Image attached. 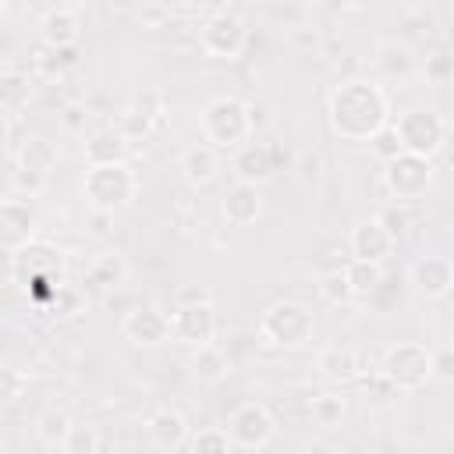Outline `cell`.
<instances>
[{"instance_id": "obj_46", "label": "cell", "mask_w": 454, "mask_h": 454, "mask_svg": "<svg viewBox=\"0 0 454 454\" xmlns=\"http://www.w3.org/2000/svg\"><path fill=\"white\" fill-rule=\"evenodd\" d=\"M110 220H114V213H99V209H92V234H106V231H110L106 223H110Z\"/></svg>"}, {"instance_id": "obj_36", "label": "cell", "mask_w": 454, "mask_h": 454, "mask_svg": "<svg viewBox=\"0 0 454 454\" xmlns=\"http://www.w3.org/2000/svg\"><path fill=\"white\" fill-rule=\"evenodd\" d=\"M114 128L124 135V142H138V138H145L156 124H153V117H145L142 110L128 106V110H121V117H117V124H114Z\"/></svg>"}, {"instance_id": "obj_33", "label": "cell", "mask_w": 454, "mask_h": 454, "mask_svg": "<svg viewBox=\"0 0 454 454\" xmlns=\"http://www.w3.org/2000/svg\"><path fill=\"white\" fill-rule=\"evenodd\" d=\"M184 447H192L195 454H227V450H234V443H231L223 426H206L199 433H188Z\"/></svg>"}, {"instance_id": "obj_50", "label": "cell", "mask_w": 454, "mask_h": 454, "mask_svg": "<svg viewBox=\"0 0 454 454\" xmlns=\"http://www.w3.org/2000/svg\"><path fill=\"white\" fill-rule=\"evenodd\" d=\"M0 450H4V436H0Z\"/></svg>"}, {"instance_id": "obj_6", "label": "cell", "mask_w": 454, "mask_h": 454, "mask_svg": "<svg viewBox=\"0 0 454 454\" xmlns=\"http://www.w3.org/2000/svg\"><path fill=\"white\" fill-rule=\"evenodd\" d=\"M397 394H415L433 380V348L422 340H394L380 355L376 369Z\"/></svg>"}, {"instance_id": "obj_41", "label": "cell", "mask_w": 454, "mask_h": 454, "mask_svg": "<svg viewBox=\"0 0 454 454\" xmlns=\"http://www.w3.org/2000/svg\"><path fill=\"white\" fill-rule=\"evenodd\" d=\"M138 18H142V25H149V28H163V25H167V18H170V11H167L160 0H142Z\"/></svg>"}, {"instance_id": "obj_28", "label": "cell", "mask_w": 454, "mask_h": 454, "mask_svg": "<svg viewBox=\"0 0 454 454\" xmlns=\"http://www.w3.org/2000/svg\"><path fill=\"white\" fill-rule=\"evenodd\" d=\"M348 273V284H351V294L355 298H372L383 284V266L380 262H365V259H351L344 266Z\"/></svg>"}, {"instance_id": "obj_40", "label": "cell", "mask_w": 454, "mask_h": 454, "mask_svg": "<svg viewBox=\"0 0 454 454\" xmlns=\"http://www.w3.org/2000/svg\"><path fill=\"white\" fill-rule=\"evenodd\" d=\"M394 238H401L404 231H408V223H411V216H408V202H390L387 209H380V216H376Z\"/></svg>"}, {"instance_id": "obj_24", "label": "cell", "mask_w": 454, "mask_h": 454, "mask_svg": "<svg viewBox=\"0 0 454 454\" xmlns=\"http://www.w3.org/2000/svg\"><path fill=\"white\" fill-rule=\"evenodd\" d=\"M32 74L28 71H18V67H7L0 71V110L7 114H21L28 103H32Z\"/></svg>"}, {"instance_id": "obj_31", "label": "cell", "mask_w": 454, "mask_h": 454, "mask_svg": "<svg viewBox=\"0 0 454 454\" xmlns=\"http://www.w3.org/2000/svg\"><path fill=\"white\" fill-rule=\"evenodd\" d=\"M316 365H319V372L326 380H351L358 372V358H355L351 348H326Z\"/></svg>"}, {"instance_id": "obj_18", "label": "cell", "mask_w": 454, "mask_h": 454, "mask_svg": "<svg viewBox=\"0 0 454 454\" xmlns=\"http://www.w3.org/2000/svg\"><path fill=\"white\" fill-rule=\"evenodd\" d=\"M220 216L231 223V227H252L259 216H262V192L255 184H231L220 199Z\"/></svg>"}, {"instance_id": "obj_39", "label": "cell", "mask_w": 454, "mask_h": 454, "mask_svg": "<svg viewBox=\"0 0 454 454\" xmlns=\"http://www.w3.org/2000/svg\"><path fill=\"white\" fill-rule=\"evenodd\" d=\"M25 387H28V380H25L21 369H14V365H0V404L18 401V397L25 394Z\"/></svg>"}, {"instance_id": "obj_23", "label": "cell", "mask_w": 454, "mask_h": 454, "mask_svg": "<svg viewBox=\"0 0 454 454\" xmlns=\"http://www.w3.org/2000/svg\"><path fill=\"white\" fill-rule=\"evenodd\" d=\"M192 376L199 383H206V387H216V383H223L231 376V358L213 340L199 344V348H192Z\"/></svg>"}, {"instance_id": "obj_26", "label": "cell", "mask_w": 454, "mask_h": 454, "mask_svg": "<svg viewBox=\"0 0 454 454\" xmlns=\"http://www.w3.org/2000/svg\"><path fill=\"white\" fill-rule=\"evenodd\" d=\"M376 67H380L387 78H408V74L415 71V57H411V50H408L404 43L383 39V43L376 46Z\"/></svg>"}, {"instance_id": "obj_35", "label": "cell", "mask_w": 454, "mask_h": 454, "mask_svg": "<svg viewBox=\"0 0 454 454\" xmlns=\"http://www.w3.org/2000/svg\"><path fill=\"white\" fill-rule=\"evenodd\" d=\"M99 447H103L99 433H96L92 426H74V422H71V429H67V436H64V443H60L64 454H96Z\"/></svg>"}, {"instance_id": "obj_2", "label": "cell", "mask_w": 454, "mask_h": 454, "mask_svg": "<svg viewBox=\"0 0 454 454\" xmlns=\"http://www.w3.org/2000/svg\"><path fill=\"white\" fill-rule=\"evenodd\" d=\"M64 280H67V255L53 241L32 238L18 252H11V284L21 294H28L35 309H43Z\"/></svg>"}, {"instance_id": "obj_47", "label": "cell", "mask_w": 454, "mask_h": 454, "mask_svg": "<svg viewBox=\"0 0 454 454\" xmlns=\"http://www.w3.org/2000/svg\"><path fill=\"white\" fill-rule=\"evenodd\" d=\"M195 4H199L206 14H220V11H231L234 0H195Z\"/></svg>"}, {"instance_id": "obj_21", "label": "cell", "mask_w": 454, "mask_h": 454, "mask_svg": "<svg viewBox=\"0 0 454 454\" xmlns=\"http://www.w3.org/2000/svg\"><path fill=\"white\" fill-rule=\"evenodd\" d=\"M128 273H131V266H128L124 252H117V248L96 252L89 259V266H85V280L96 291H117V287H124L128 284Z\"/></svg>"}, {"instance_id": "obj_42", "label": "cell", "mask_w": 454, "mask_h": 454, "mask_svg": "<svg viewBox=\"0 0 454 454\" xmlns=\"http://www.w3.org/2000/svg\"><path fill=\"white\" fill-rule=\"evenodd\" d=\"M135 110H142L145 117H153V124H160L163 121V96L160 92H142V96H135V103H131Z\"/></svg>"}, {"instance_id": "obj_25", "label": "cell", "mask_w": 454, "mask_h": 454, "mask_svg": "<svg viewBox=\"0 0 454 454\" xmlns=\"http://www.w3.org/2000/svg\"><path fill=\"white\" fill-rule=\"evenodd\" d=\"M32 429H35V440H39L46 450H60V443H64V436H67V429H71V415H67L64 408L50 404V408H43V411L35 415Z\"/></svg>"}, {"instance_id": "obj_17", "label": "cell", "mask_w": 454, "mask_h": 454, "mask_svg": "<svg viewBox=\"0 0 454 454\" xmlns=\"http://www.w3.org/2000/svg\"><path fill=\"white\" fill-rule=\"evenodd\" d=\"M231 170H234V177L238 181H245V184H255V188H262L270 177H273V153H270V145L266 142H245V145H238L234 149V160H231Z\"/></svg>"}, {"instance_id": "obj_49", "label": "cell", "mask_w": 454, "mask_h": 454, "mask_svg": "<svg viewBox=\"0 0 454 454\" xmlns=\"http://www.w3.org/2000/svg\"><path fill=\"white\" fill-rule=\"evenodd\" d=\"M4 7H7V0H0V11H4Z\"/></svg>"}, {"instance_id": "obj_12", "label": "cell", "mask_w": 454, "mask_h": 454, "mask_svg": "<svg viewBox=\"0 0 454 454\" xmlns=\"http://www.w3.org/2000/svg\"><path fill=\"white\" fill-rule=\"evenodd\" d=\"M39 234V213L28 199H0V252H18Z\"/></svg>"}, {"instance_id": "obj_29", "label": "cell", "mask_w": 454, "mask_h": 454, "mask_svg": "<svg viewBox=\"0 0 454 454\" xmlns=\"http://www.w3.org/2000/svg\"><path fill=\"white\" fill-rule=\"evenodd\" d=\"M309 411H312V422H316V426L337 429V426H344V419H348V401H344L337 390H323V394L312 397Z\"/></svg>"}, {"instance_id": "obj_8", "label": "cell", "mask_w": 454, "mask_h": 454, "mask_svg": "<svg viewBox=\"0 0 454 454\" xmlns=\"http://www.w3.org/2000/svg\"><path fill=\"white\" fill-rule=\"evenodd\" d=\"M383 184H387L394 202H415L433 184V160L401 149L397 156H390L383 163Z\"/></svg>"}, {"instance_id": "obj_7", "label": "cell", "mask_w": 454, "mask_h": 454, "mask_svg": "<svg viewBox=\"0 0 454 454\" xmlns=\"http://www.w3.org/2000/svg\"><path fill=\"white\" fill-rule=\"evenodd\" d=\"M394 131H397V142L404 153H415V156H436L443 145H447V117L436 114V110H422V106H411L404 114H397V121H390Z\"/></svg>"}, {"instance_id": "obj_11", "label": "cell", "mask_w": 454, "mask_h": 454, "mask_svg": "<svg viewBox=\"0 0 454 454\" xmlns=\"http://www.w3.org/2000/svg\"><path fill=\"white\" fill-rule=\"evenodd\" d=\"M216 330H220V319L213 301H177V309L170 312V340L184 348L209 344Z\"/></svg>"}, {"instance_id": "obj_5", "label": "cell", "mask_w": 454, "mask_h": 454, "mask_svg": "<svg viewBox=\"0 0 454 454\" xmlns=\"http://www.w3.org/2000/svg\"><path fill=\"white\" fill-rule=\"evenodd\" d=\"M138 195V174L131 170V163H99V167H85L82 174V199L89 209L99 213H121L135 202Z\"/></svg>"}, {"instance_id": "obj_27", "label": "cell", "mask_w": 454, "mask_h": 454, "mask_svg": "<svg viewBox=\"0 0 454 454\" xmlns=\"http://www.w3.org/2000/svg\"><path fill=\"white\" fill-rule=\"evenodd\" d=\"M14 163L18 167H28V170H39V174H50L57 167V145L50 138H43V135H32V138L21 142Z\"/></svg>"}, {"instance_id": "obj_32", "label": "cell", "mask_w": 454, "mask_h": 454, "mask_svg": "<svg viewBox=\"0 0 454 454\" xmlns=\"http://www.w3.org/2000/svg\"><path fill=\"white\" fill-rule=\"evenodd\" d=\"M316 291H319V298H323L326 305H348V301H355V294H351V284H348V273H344V266H333V270L319 273V284H316Z\"/></svg>"}, {"instance_id": "obj_16", "label": "cell", "mask_w": 454, "mask_h": 454, "mask_svg": "<svg viewBox=\"0 0 454 454\" xmlns=\"http://www.w3.org/2000/svg\"><path fill=\"white\" fill-rule=\"evenodd\" d=\"M188 433H192L188 419L170 404H160L145 415V436L156 450H181L188 443Z\"/></svg>"}, {"instance_id": "obj_4", "label": "cell", "mask_w": 454, "mask_h": 454, "mask_svg": "<svg viewBox=\"0 0 454 454\" xmlns=\"http://www.w3.org/2000/svg\"><path fill=\"white\" fill-rule=\"evenodd\" d=\"M259 337L277 351H301L316 340V316L305 301L277 298L259 316Z\"/></svg>"}, {"instance_id": "obj_45", "label": "cell", "mask_w": 454, "mask_h": 454, "mask_svg": "<svg viewBox=\"0 0 454 454\" xmlns=\"http://www.w3.org/2000/svg\"><path fill=\"white\" fill-rule=\"evenodd\" d=\"M177 301H213V294H209V287H184L177 294Z\"/></svg>"}, {"instance_id": "obj_38", "label": "cell", "mask_w": 454, "mask_h": 454, "mask_svg": "<svg viewBox=\"0 0 454 454\" xmlns=\"http://www.w3.org/2000/svg\"><path fill=\"white\" fill-rule=\"evenodd\" d=\"M369 149H372V156L380 160V163H387L390 156H397L401 153V142H397V131H394V124L387 121L376 135H369Z\"/></svg>"}, {"instance_id": "obj_10", "label": "cell", "mask_w": 454, "mask_h": 454, "mask_svg": "<svg viewBox=\"0 0 454 454\" xmlns=\"http://www.w3.org/2000/svg\"><path fill=\"white\" fill-rule=\"evenodd\" d=\"M248 43V28L238 14L231 11H220V14H209L202 25H199V50L213 60H238L241 50Z\"/></svg>"}, {"instance_id": "obj_44", "label": "cell", "mask_w": 454, "mask_h": 454, "mask_svg": "<svg viewBox=\"0 0 454 454\" xmlns=\"http://www.w3.org/2000/svg\"><path fill=\"white\" fill-rule=\"evenodd\" d=\"M85 117H89V106H82V103H67L64 114H60V124H64L67 131H82V128H85Z\"/></svg>"}, {"instance_id": "obj_43", "label": "cell", "mask_w": 454, "mask_h": 454, "mask_svg": "<svg viewBox=\"0 0 454 454\" xmlns=\"http://www.w3.org/2000/svg\"><path fill=\"white\" fill-rule=\"evenodd\" d=\"M433 380H443V383L454 380V355H450V348H436L433 351Z\"/></svg>"}, {"instance_id": "obj_3", "label": "cell", "mask_w": 454, "mask_h": 454, "mask_svg": "<svg viewBox=\"0 0 454 454\" xmlns=\"http://www.w3.org/2000/svg\"><path fill=\"white\" fill-rule=\"evenodd\" d=\"M255 131V110L241 96H213L199 110V135L213 149H238Z\"/></svg>"}, {"instance_id": "obj_19", "label": "cell", "mask_w": 454, "mask_h": 454, "mask_svg": "<svg viewBox=\"0 0 454 454\" xmlns=\"http://www.w3.org/2000/svg\"><path fill=\"white\" fill-rule=\"evenodd\" d=\"M177 170H181V181L188 188H206L220 174V149H213L209 142H195V145L181 149Z\"/></svg>"}, {"instance_id": "obj_48", "label": "cell", "mask_w": 454, "mask_h": 454, "mask_svg": "<svg viewBox=\"0 0 454 454\" xmlns=\"http://www.w3.org/2000/svg\"><path fill=\"white\" fill-rule=\"evenodd\" d=\"M7 142H11V114L0 110V153L7 149Z\"/></svg>"}, {"instance_id": "obj_34", "label": "cell", "mask_w": 454, "mask_h": 454, "mask_svg": "<svg viewBox=\"0 0 454 454\" xmlns=\"http://www.w3.org/2000/svg\"><path fill=\"white\" fill-rule=\"evenodd\" d=\"M46 181H50V174H39V170H28V167H18V163L11 170V192L21 195V199H39L46 192Z\"/></svg>"}, {"instance_id": "obj_15", "label": "cell", "mask_w": 454, "mask_h": 454, "mask_svg": "<svg viewBox=\"0 0 454 454\" xmlns=\"http://www.w3.org/2000/svg\"><path fill=\"white\" fill-rule=\"evenodd\" d=\"M408 280H411V287H415L419 294L440 301V298H447L450 287H454V266H450L447 255H419V259L411 262V270H408Z\"/></svg>"}, {"instance_id": "obj_1", "label": "cell", "mask_w": 454, "mask_h": 454, "mask_svg": "<svg viewBox=\"0 0 454 454\" xmlns=\"http://www.w3.org/2000/svg\"><path fill=\"white\" fill-rule=\"evenodd\" d=\"M390 114V96L376 78H348L326 99L330 128L344 142H369V135H376Z\"/></svg>"}, {"instance_id": "obj_9", "label": "cell", "mask_w": 454, "mask_h": 454, "mask_svg": "<svg viewBox=\"0 0 454 454\" xmlns=\"http://www.w3.org/2000/svg\"><path fill=\"white\" fill-rule=\"evenodd\" d=\"M227 436L238 450H266L277 436V419L262 401H241L227 415Z\"/></svg>"}, {"instance_id": "obj_22", "label": "cell", "mask_w": 454, "mask_h": 454, "mask_svg": "<svg viewBox=\"0 0 454 454\" xmlns=\"http://www.w3.org/2000/svg\"><path fill=\"white\" fill-rule=\"evenodd\" d=\"M82 156H85V167L124 163V160H128V142H124V135H121L114 124H110V128H96V131L85 135Z\"/></svg>"}, {"instance_id": "obj_13", "label": "cell", "mask_w": 454, "mask_h": 454, "mask_svg": "<svg viewBox=\"0 0 454 454\" xmlns=\"http://www.w3.org/2000/svg\"><path fill=\"white\" fill-rule=\"evenodd\" d=\"M121 337L135 348H160L170 340V316L156 305H135L121 316Z\"/></svg>"}, {"instance_id": "obj_30", "label": "cell", "mask_w": 454, "mask_h": 454, "mask_svg": "<svg viewBox=\"0 0 454 454\" xmlns=\"http://www.w3.org/2000/svg\"><path fill=\"white\" fill-rule=\"evenodd\" d=\"M39 312H46V316H53V319H74L78 312H85V294H82L78 284H67V280H64V284L53 291V298H50Z\"/></svg>"}, {"instance_id": "obj_20", "label": "cell", "mask_w": 454, "mask_h": 454, "mask_svg": "<svg viewBox=\"0 0 454 454\" xmlns=\"http://www.w3.org/2000/svg\"><path fill=\"white\" fill-rule=\"evenodd\" d=\"M39 39L50 50H64V46H78L82 39V18L71 7H50L39 18Z\"/></svg>"}, {"instance_id": "obj_37", "label": "cell", "mask_w": 454, "mask_h": 454, "mask_svg": "<svg viewBox=\"0 0 454 454\" xmlns=\"http://www.w3.org/2000/svg\"><path fill=\"white\" fill-rule=\"evenodd\" d=\"M422 74H426V82H429V85L443 89V85L450 82V74H454V60H450V53H447V50L429 53V57H426V64H422Z\"/></svg>"}, {"instance_id": "obj_14", "label": "cell", "mask_w": 454, "mask_h": 454, "mask_svg": "<svg viewBox=\"0 0 454 454\" xmlns=\"http://www.w3.org/2000/svg\"><path fill=\"white\" fill-rule=\"evenodd\" d=\"M394 248H397V238L372 216V220H358L355 227H351V234H348V252H351V259H365V262H387L390 255H394Z\"/></svg>"}]
</instances>
